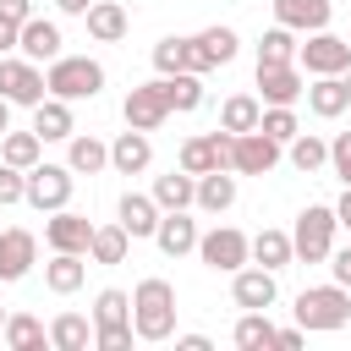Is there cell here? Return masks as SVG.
I'll use <instances>...</instances> for the list:
<instances>
[{
    "mask_svg": "<svg viewBox=\"0 0 351 351\" xmlns=\"http://www.w3.org/2000/svg\"><path fill=\"white\" fill-rule=\"evenodd\" d=\"M335 219H340V225H346V230H351V186H346V192H340V203H335Z\"/></svg>",
    "mask_w": 351,
    "mask_h": 351,
    "instance_id": "obj_49",
    "label": "cell"
},
{
    "mask_svg": "<svg viewBox=\"0 0 351 351\" xmlns=\"http://www.w3.org/2000/svg\"><path fill=\"white\" fill-rule=\"evenodd\" d=\"M33 132L44 137V143H60V137H71L77 132V121H71V99H38L33 104Z\"/></svg>",
    "mask_w": 351,
    "mask_h": 351,
    "instance_id": "obj_19",
    "label": "cell"
},
{
    "mask_svg": "<svg viewBox=\"0 0 351 351\" xmlns=\"http://www.w3.org/2000/svg\"><path fill=\"white\" fill-rule=\"evenodd\" d=\"M181 170H186V176L225 170V165H219V148H214V132H208V137H186V143H181Z\"/></svg>",
    "mask_w": 351,
    "mask_h": 351,
    "instance_id": "obj_37",
    "label": "cell"
},
{
    "mask_svg": "<svg viewBox=\"0 0 351 351\" xmlns=\"http://www.w3.org/2000/svg\"><path fill=\"white\" fill-rule=\"evenodd\" d=\"M335 230H340L335 208H329V203H307V208L296 214V230H291L296 258H302V263H324V258L335 252Z\"/></svg>",
    "mask_w": 351,
    "mask_h": 351,
    "instance_id": "obj_3",
    "label": "cell"
},
{
    "mask_svg": "<svg viewBox=\"0 0 351 351\" xmlns=\"http://www.w3.org/2000/svg\"><path fill=\"white\" fill-rule=\"evenodd\" d=\"M296 49H302V44H296V27H280V22H274V27L258 38V66H285V60H296Z\"/></svg>",
    "mask_w": 351,
    "mask_h": 351,
    "instance_id": "obj_31",
    "label": "cell"
},
{
    "mask_svg": "<svg viewBox=\"0 0 351 351\" xmlns=\"http://www.w3.org/2000/svg\"><path fill=\"white\" fill-rule=\"evenodd\" d=\"M5 132H11V99L0 93V137H5Z\"/></svg>",
    "mask_w": 351,
    "mask_h": 351,
    "instance_id": "obj_52",
    "label": "cell"
},
{
    "mask_svg": "<svg viewBox=\"0 0 351 351\" xmlns=\"http://www.w3.org/2000/svg\"><path fill=\"white\" fill-rule=\"evenodd\" d=\"M16 49H22L27 60H55V55H60V27H55L49 16H27Z\"/></svg>",
    "mask_w": 351,
    "mask_h": 351,
    "instance_id": "obj_20",
    "label": "cell"
},
{
    "mask_svg": "<svg viewBox=\"0 0 351 351\" xmlns=\"http://www.w3.org/2000/svg\"><path fill=\"white\" fill-rule=\"evenodd\" d=\"M16 38H22V22L0 11V55H11V49H16Z\"/></svg>",
    "mask_w": 351,
    "mask_h": 351,
    "instance_id": "obj_45",
    "label": "cell"
},
{
    "mask_svg": "<svg viewBox=\"0 0 351 351\" xmlns=\"http://www.w3.org/2000/svg\"><path fill=\"white\" fill-rule=\"evenodd\" d=\"M0 340H5L11 351H38V346H44L49 335H44V324H38L33 313H11V318H5V335H0Z\"/></svg>",
    "mask_w": 351,
    "mask_h": 351,
    "instance_id": "obj_38",
    "label": "cell"
},
{
    "mask_svg": "<svg viewBox=\"0 0 351 351\" xmlns=\"http://www.w3.org/2000/svg\"><path fill=\"white\" fill-rule=\"evenodd\" d=\"M159 88H165V104H170V110H197V104H203L197 71H170V77H159Z\"/></svg>",
    "mask_w": 351,
    "mask_h": 351,
    "instance_id": "obj_32",
    "label": "cell"
},
{
    "mask_svg": "<svg viewBox=\"0 0 351 351\" xmlns=\"http://www.w3.org/2000/svg\"><path fill=\"white\" fill-rule=\"evenodd\" d=\"M346 99H351V77H346Z\"/></svg>",
    "mask_w": 351,
    "mask_h": 351,
    "instance_id": "obj_54",
    "label": "cell"
},
{
    "mask_svg": "<svg viewBox=\"0 0 351 351\" xmlns=\"http://www.w3.org/2000/svg\"><path fill=\"white\" fill-rule=\"evenodd\" d=\"M82 22H88V38H99V44H121L126 38V5H115V0H93Z\"/></svg>",
    "mask_w": 351,
    "mask_h": 351,
    "instance_id": "obj_21",
    "label": "cell"
},
{
    "mask_svg": "<svg viewBox=\"0 0 351 351\" xmlns=\"http://www.w3.org/2000/svg\"><path fill=\"white\" fill-rule=\"evenodd\" d=\"M66 165H71L77 176H99V170L110 165V148H104L99 137H77V132H71V154H66Z\"/></svg>",
    "mask_w": 351,
    "mask_h": 351,
    "instance_id": "obj_36",
    "label": "cell"
},
{
    "mask_svg": "<svg viewBox=\"0 0 351 351\" xmlns=\"http://www.w3.org/2000/svg\"><path fill=\"white\" fill-rule=\"evenodd\" d=\"M236 49H241V38H236L230 27H203V33H197V60H203V71H208V66H230Z\"/></svg>",
    "mask_w": 351,
    "mask_h": 351,
    "instance_id": "obj_24",
    "label": "cell"
},
{
    "mask_svg": "<svg viewBox=\"0 0 351 351\" xmlns=\"http://www.w3.org/2000/svg\"><path fill=\"white\" fill-rule=\"evenodd\" d=\"M296 60L313 71V77H340L346 66H351V38H335V33H313L302 49H296Z\"/></svg>",
    "mask_w": 351,
    "mask_h": 351,
    "instance_id": "obj_8",
    "label": "cell"
},
{
    "mask_svg": "<svg viewBox=\"0 0 351 351\" xmlns=\"http://www.w3.org/2000/svg\"><path fill=\"white\" fill-rule=\"evenodd\" d=\"M302 335H307L302 324H296V329H280V335H274V346H280V351H296V346H302Z\"/></svg>",
    "mask_w": 351,
    "mask_h": 351,
    "instance_id": "obj_47",
    "label": "cell"
},
{
    "mask_svg": "<svg viewBox=\"0 0 351 351\" xmlns=\"http://www.w3.org/2000/svg\"><path fill=\"white\" fill-rule=\"evenodd\" d=\"M307 110H313L318 121H335L340 110H351V99H346V77H318V82L307 88Z\"/></svg>",
    "mask_w": 351,
    "mask_h": 351,
    "instance_id": "obj_23",
    "label": "cell"
},
{
    "mask_svg": "<svg viewBox=\"0 0 351 351\" xmlns=\"http://www.w3.org/2000/svg\"><path fill=\"white\" fill-rule=\"evenodd\" d=\"M176 346H181V351H208V335H181Z\"/></svg>",
    "mask_w": 351,
    "mask_h": 351,
    "instance_id": "obj_50",
    "label": "cell"
},
{
    "mask_svg": "<svg viewBox=\"0 0 351 351\" xmlns=\"http://www.w3.org/2000/svg\"><path fill=\"white\" fill-rule=\"evenodd\" d=\"M132 335H137L132 324H104V329H93V346H99V351H126Z\"/></svg>",
    "mask_w": 351,
    "mask_h": 351,
    "instance_id": "obj_43",
    "label": "cell"
},
{
    "mask_svg": "<svg viewBox=\"0 0 351 351\" xmlns=\"http://www.w3.org/2000/svg\"><path fill=\"white\" fill-rule=\"evenodd\" d=\"M0 93L11 99V104H38V99H49V82H44V71H38V60H16V55H0Z\"/></svg>",
    "mask_w": 351,
    "mask_h": 351,
    "instance_id": "obj_6",
    "label": "cell"
},
{
    "mask_svg": "<svg viewBox=\"0 0 351 351\" xmlns=\"http://www.w3.org/2000/svg\"><path fill=\"white\" fill-rule=\"evenodd\" d=\"M274 335H280V329L269 324V313H258V307H247V313L236 318V335H230V340H236L241 351H258V346H274Z\"/></svg>",
    "mask_w": 351,
    "mask_h": 351,
    "instance_id": "obj_34",
    "label": "cell"
},
{
    "mask_svg": "<svg viewBox=\"0 0 351 351\" xmlns=\"http://www.w3.org/2000/svg\"><path fill=\"white\" fill-rule=\"evenodd\" d=\"M296 324L302 329H318V335H329V329H346L351 324V291L335 280V285H307L302 296H296Z\"/></svg>",
    "mask_w": 351,
    "mask_h": 351,
    "instance_id": "obj_2",
    "label": "cell"
},
{
    "mask_svg": "<svg viewBox=\"0 0 351 351\" xmlns=\"http://www.w3.org/2000/svg\"><path fill=\"white\" fill-rule=\"evenodd\" d=\"M49 346H60V351H88V346H93V324H88L82 313H60V318L49 324Z\"/></svg>",
    "mask_w": 351,
    "mask_h": 351,
    "instance_id": "obj_30",
    "label": "cell"
},
{
    "mask_svg": "<svg viewBox=\"0 0 351 351\" xmlns=\"http://www.w3.org/2000/svg\"><path fill=\"white\" fill-rule=\"evenodd\" d=\"M38 148H44L38 132H5V137H0V159L16 165V170H33V165H38Z\"/></svg>",
    "mask_w": 351,
    "mask_h": 351,
    "instance_id": "obj_35",
    "label": "cell"
},
{
    "mask_svg": "<svg viewBox=\"0 0 351 351\" xmlns=\"http://www.w3.org/2000/svg\"><path fill=\"white\" fill-rule=\"evenodd\" d=\"M258 121H263V104H258L252 93H230L225 110H219V126L236 132V137H241V132H258Z\"/></svg>",
    "mask_w": 351,
    "mask_h": 351,
    "instance_id": "obj_27",
    "label": "cell"
},
{
    "mask_svg": "<svg viewBox=\"0 0 351 351\" xmlns=\"http://www.w3.org/2000/svg\"><path fill=\"white\" fill-rule=\"evenodd\" d=\"M274 165H280V143H274L269 132H241V137H236L230 170H241V176H269Z\"/></svg>",
    "mask_w": 351,
    "mask_h": 351,
    "instance_id": "obj_10",
    "label": "cell"
},
{
    "mask_svg": "<svg viewBox=\"0 0 351 351\" xmlns=\"http://www.w3.org/2000/svg\"><path fill=\"white\" fill-rule=\"evenodd\" d=\"M44 82H49L55 99H93L104 88V66L88 60V55H55L49 71H44Z\"/></svg>",
    "mask_w": 351,
    "mask_h": 351,
    "instance_id": "obj_4",
    "label": "cell"
},
{
    "mask_svg": "<svg viewBox=\"0 0 351 351\" xmlns=\"http://www.w3.org/2000/svg\"><path fill=\"white\" fill-rule=\"evenodd\" d=\"M291 165H296L302 176L324 170V165H329V143H318L313 132H296V137H291Z\"/></svg>",
    "mask_w": 351,
    "mask_h": 351,
    "instance_id": "obj_39",
    "label": "cell"
},
{
    "mask_svg": "<svg viewBox=\"0 0 351 351\" xmlns=\"http://www.w3.org/2000/svg\"><path fill=\"white\" fill-rule=\"evenodd\" d=\"M159 252L165 258H181V252H197V225L186 219V208H165L159 214V230H154Z\"/></svg>",
    "mask_w": 351,
    "mask_h": 351,
    "instance_id": "obj_15",
    "label": "cell"
},
{
    "mask_svg": "<svg viewBox=\"0 0 351 351\" xmlns=\"http://www.w3.org/2000/svg\"><path fill=\"white\" fill-rule=\"evenodd\" d=\"M126 247H132V236H126V225H93V241H88V258H93V263H126Z\"/></svg>",
    "mask_w": 351,
    "mask_h": 351,
    "instance_id": "obj_29",
    "label": "cell"
},
{
    "mask_svg": "<svg viewBox=\"0 0 351 351\" xmlns=\"http://www.w3.org/2000/svg\"><path fill=\"white\" fill-rule=\"evenodd\" d=\"M5 318H11V313H5V307H0V335H5Z\"/></svg>",
    "mask_w": 351,
    "mask_h": 351,
    "instance_id": "obj_53",
    "label": "cell"
},
{
    "mask_svg": "<svg viewBox=\"0 0 351 351\" xmlns=\"http://www.w3.org/2000/svg\"><path fill=\"white\" fill-rule=\"evenodd\" d=\"M154 71L159 77H170V71H197L203 77V60H197V38H159L154 44Z\"/></svg>",
    "mask_w": 351,
    "mask_h": 351,
    "instance_id": "obj_18",
    "label": "cell"
},
{
    "mask_svg": "<svg viewBox=\"0 0 351 351\" xmlns=\"http://www.w3.org/2000/svg\"><path fill=\"white\" fill-rule=\"evenodd\" d=\"M329 165H335V176L351 186V132H340V137L329 143Z\"/></svg>",
    "mask_w": 351,
    "mask_h": 351,
    "instance_id": "obj_44",
    "label": "cell"
},
{
    "mask_svg": "<svg viewBox=\"0 0 351 351\" xmlns=\"http://www.w3.org/2000/svg\"><path fill=\"white\" fill-rule=\"evenodd\" d=\"M258 132H269L274 143H291L302 126H296V115H291V104H269L263 110V121H258Z\"/></svg>",
    "mask_w": 351,
    "mask_h": 351,
    "instance_id": "obj_41",
    "label": "cell"
},
{
    "mask_svg": "<svg viewBox=\"0 0 351 351\" xmlns=\"http://www.w3.org/2000/svg\"><path fill=\"white\" fill-rule=\"evenodd\" d=\"M82 274H88V269H82V252H55V258L44 263V285H49L55 296H71V291L82 285Z\"/></svg>",
    "mask_w": 351,
    "mask_h": 351,
    "instance_id": "obj_26",
    "label": "cell"
},
{
    "mask_svg": "<svg viewBox=\"0 0 351 351\" xmlns=\"http://www.w3.org/2000/svg\"><path fill=\"white\" fill-rule=\"evenodd\" d=\"M236 203V176H225V170H208V176H197V208H208V214H225Z\"/></svg>",
    "mask_w": 351,
    "mask_h": 351,
    "instance_id": "obj_28",
    "label": "cell"
},
{
    "mask_svg": "<svg viewBox=\"0 0 351 351\" xmlns=\"http://www.w3.org/2000/svg\"><path fill=\"white\" fill-rule=\"evenodd\" d=\"M104 324H132V296L115 285L93 296V329H104Z\"/></svg>",
    "mask_w": 351,
    "mask_h": 351,
    "instance_id": "obj_40",
    "label": "cell"
},
{
    "mask_svg": "<svg viewBox=\"0 0 351 351\" xmlns=\"http://www.w3.org/2000/svg\"><path fill=\"white\" fill-rule=\"evenodd\" d=\"M44 241H49V252H88V241H93V225H88V214L55 208V214L44 219Z\"/></svg>",
    "mask_w": 351,
    "mask_h": 351,
    "instance_id": "obj_11",
    "label": "cell"
},
{
    "mask_svg": "<svg viewBox=\"0 0 351 351\" xmlns=\"http://www.w3.org/2000/svg\"><path fill=\"white\" fill-rule=\"evenodd\" d=\"M132 329L137 340H170L176 335V285L148 274L137 291H132Z\"/></svg>",
    "mask_w": 351,
    "mask_h": 351,
    "instance_id": "obj_1",
    "label": "cell"
},
{
    "mask_svg": "<svg viewBox=\"0 0 351 351\" xmlns=\"http://www.w3.org/2000/svg\"><path fill=\"white\" fill-rule=\"evenodd\" d=\"M230 296H236V307H258V313H269L274 307V296H280V285H274V269H236V280H230Z\"/></svg>",
    "mask_w": 351,
    "mask_h": 351,
    "instance_id": "obj_12",
    "label": "cell"
},
{
    "mask_svg": "<svg viewBox=\"0 0 351 351\" xmlns=\"http://www.w3.org/2000/svg\"><path fill=\"white\" fill-rule=\"evenodd\" d=\"M329 0H274V22L280 27H296V33H318L329 27Z\"/></svg>",
    "mask_w": 351,
    "mask_h": 351,
    "instance_id": "obj_17",
    "label": "cell"
},
{
    "mask_svg": "<svg viewBox=\"0 0 351 351\" xmlns=\"http://www.w3.org/2000/svg\"><path fill=\"white\" fill-rule=\"evenodd\" d=\"M291 258H296V247H291L285 230H258V236H252V263H263V269H285Z\"/></svg>",
    "mask_w": 351,
    "mask_h": 351,
    "instance_id": "obj_33",
    "label": "cell"
},
{
    "mask_svg": "<svg viewBox=\"0 0 351 351\" xmlns=\"http://www.w3.org/2000/svg\"><path fill=\"white\" fill-rule=\"evenodd\" d=\"M197 258L219 274H236L247 258H252V236H241L236 225H214L208 236H197Z\"/></svg>",
    "mask_w": 351,
    "mask_h": 351,
    "instance_id": "obj_5",
    "label": "cell"
},
{
    "mask_svg": "<svg viewBox=\"0 0 351 351\" xmlns=\"http://www.w3.org/2000/svg\"><path fill=\"white\" fill-rule=\"evenodd\" d=\"M71 165H33L27 170V203L38 208V214H55V208H66L71 203Z\"/></svg>",
    "mask_w": 351,
    "mask_h": 351,
    "instance_id": "obj_7",
    "label": "cell"
},
{
    "mask_svg": "<svg viewBox=\"0 0 351 351\" xmlns=\"http://www.w3.org/2000/svg\"><path fill=\"white\" fill-rule=\"evenodd\" d=\"M165 115H170V104H165L159 77H154V82H137V88L126 93V126H137V132H159Z\"/></svg>",
    "mask_w": 351,
    "mask_h": 351,
    "instance_id": "obj_9",
    "label": "cell"
},
{
    "mask_svg": "<svg viewBox=\"0 0 351 351\" xmlns=\"http://www.w3.org/2000/svg\"><path fill=\"white\" fill-rule=\"evenodd\" d=\"M0 11L16 16V22H27V16H33V0H0Z\"/></svg>",
    "mask_w": 351,
    "mask_h": 351,
    "instance_id": "obj_48",
    "label": "cell"
},
{
    "mask_svg": "<svg viewBox=\"0 0 351 351\" xmlns=\"http://www.w3.org/2000/svg\"><path fill=\"white\" fill-rule=\"evenodd\" d=\"M329 269H335V280L351 291V247H340V252H329Z\"/></svg>",
    "mask_w": 351,
    "mask_h": 351,
    "instance_id": "obj_46",
    "label": "cell"
},
{
    "mask_svg": "<svg viewBox=\"0 0 351 351\" xmlns=\"http://www.w3.org/2000/svg\"><path fill=\"white\" fill-rule=\"evenodd\" d=\"M0 203H27V170L0 159Z\"/></svg>",
    "mask_w": 351,
    "mask_h": 351,
    "instance_id": "obj_42",
    "label": "cell"
},
{
    "mask_svg": "<svg viewBox=\"0 0 351 351\" xmlns=\"http://www.w3.org/2000/svg\"><path fill=\"white\" fill-rule=\"evenodd\" d=\"M33 258H38V236L33 230H0V280L11 285V280H22L27 269H33Z\"/></svg>",
    "mask_w": 351,
    "mask_h": 351,
    "instance_id": "obj_13",
    "label": "cell"
},
{
    "mask_svg": "<svg viewBox=\"0 0 351 351\" xmlns=\"http://www.w3.org/2000/svg\"><path fill=\"white\" fill-rule=\"evenodd\" d=\"M159 214H165V208H159L154 197H143V192H126V197H121V225H126L132 241L154 236V230H159Z\"/></svg>",
    "mask_w": 351,
    "mask_h": 351,
    "instance_id": "obj_22",
    "label": "cell"
},
{
    "mask_svg": "<svg viewBox=\"0 0 351 351\" xmlns=\"http://www.w3.org/2000/svg\"><path fill=\"white\" fill-rule=\"evenodd\" d=\"M148 159H154V143H148V132H137V126H126V132L110 143V165H115L121 176H143Z\"/></svg>",
    "mask_w": 351,
    "mask_h": 351,
    "instance_id": "obj_16",
    "label": "cell"
},
{
    "mask_svg": "<svg viewBox=\"0 0 351 351\" xmlns=\"http://www.w3.org/2000/svg\"><path fill=\"white\" fill-rule=\"evenodd\" d=\"M154 203H159V208H192V203H197V176H186V170L159 176V181H154Z\"/></svg>",
    "mask_w": 351,
    "mask_h": 351,
    "instance_id": "obj_25",
    "label": "cell"
},
{
    "mask_svg": "<svg viewBox=\"0 0 351 351\" xmlns=\"http://www.w3.org/2000/svg\"><path fill=\"white\" fill-rule=\"evenodd\" d=\"M55 5H60L66 16H88V5H93V0H55Z\"/></svg>",
    "mask_w": 351,
    "mask_h": 351,
    "instance_id": "obj_51",
    "label": "cell"
},
{
    "mask_svg": "<svg viewBox=\"0 0 351 351\" xmlns=\"http://www.w3.org/2000/svg\"><path fill=\"white\" fill-rule=\"evenodd\" d=\"M258 93H263V104H296V99L307 93V82H302L296 60H285V66H258Z\"/></svg>",
    "mask_w": 351,
    "mask_h": 351,
    "instance_id": "obj_14",
    "label": "cell"
}]
</instances>
